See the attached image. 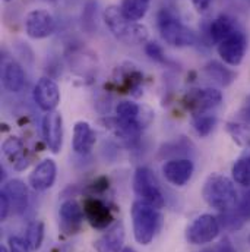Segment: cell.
<instances>
[{
  "instance_id": "obj_1",
  "label": "cell",
  "mask_w": 250,
  "mask_h": 252,
  "mask_svg": "<svg viewBox=\"0 0 250 252\" xmlns=\"http://www.w3.org/2000/svg\"><path fill=\"white\" fill-rule=\"evenodd\" d=\"M130 214L136 242L140 245H149L161 227L163 216L160 210L140 199L133 202Z\"/></svg>"
},
{
  "instance_id": "obj_2",
  "label": "cell",
  "mask_w": 250,
  "mask_h": 252,
  "mask_svg": "<svg viewBox=\"0 0 250 252\" xmlns=\"http://www.w3.org/2000/svg\"><path fill=\"white\" fill-rule=\"evenodd\" d=\"M205 202L220 211L233 208L237 202V190L231 179L222 175H211L202 189Z\"/></svg>"
},
{
  "instance_id": "obj_3",
  "label": "cell",
  "mask_w": 250,
  "mask_h": 252,
  "mask_svg": "<svg viewBox=\"0 0 250 252\" xmlns=\"http://www.w3.org/2000/svg\"><path fill=\"white\" fill-rule=\"evenodd\" d=\"M104 21L109 30L126 43H143L148 38L146 27L126 19L119 6H109L104 10Z\"/></svg>"
},
{
  "instance_id": "obj_4",
  "label": "cell",
  "mask_w": 250,
  "mask_h": 252,
  "mask_svg": "<svg viewBox=\"0 0 250 252\" xmlns=\"http://www.w3.org/2000/svg\"><path fill=\"white\" fill-rule=\"evenodd\" d=\"M158 30L164 41L174 47H189L196 43V35L192 30L170 10H163L158 15Z\"/></svg>"
},
{
  "instance_id": "obj_5",
  "label": "cell",
  "mask_w": 250,
  "mask_h": 252,
  "mask_svg": "<svg viewBox=\"0 0 250 252\" xmlns=\"http://www.w3.org/2000/svg\"><path fill=\"white\" fill-rule=\"evenodd\" d=\"M133 189L135 192L142 198V201L151 204L155 208H163L166 201L163 196V192L157 184L155 176L148 167H139L135 172L133 178Z\"/></svg>"
},
{
  "instance_id": "obj_6",
  "label": "cell",
  "mask_w": 250,
  "mask_h": 252,
  "mask_svg": "<svg viewBox=\"0 0 250 252\" xmlns=\"http://www.w3.org/2000/svg\"><path fill=\"white\" fill-rule=\"evenodd\" d=\"M220 235V221L212 214L196 217L186 230V239L193 245H205L217 239Z\"/></svg>"
},
{
  "instance_id": "obj_7",
  "label": "cell",
  "mask_w": 250,
  "mask_h": 252,
  "mask_svg": "<svg viewBox=\"0 0 250 252\" xmlns=\"http://www.w3.org/2000/svg\"><path fill=\"white\" fill-rule=\"evenodd\" d=\"M248 49V38L246 35L236 30L228 37H225L221 43H218V55L220 58L230 66H239Z\"/></svg>"
},
{
  "instance_id": "obj_8",
  "label": "cell",
  "mask_w": 250,
  "mask_h": 252,
  "mask_svg": "<svg viewBox=\"0 0 250 252\" xmlns=\"http://www.w3.org/2000/svg\"><path fill=\"white\" fill-rule=\"evenodd\" d=\"M25 32L29 38L34 40H43L53 34L55 31V19L52 13L43 9L31 10L25 16Z\"/></svg>"
},
{
  "instance_id": "obj_9",
  "label": "cell",
  "mask_w": 250,
  "mask_h": 252,
  "mask_svg": "<svg viewBox=\"0 0 250 252\" xmlns=\"http://www.w3.org/2000/svg\"><path fill=\"white\" fill-rule=\"evenodd\" d=\"M34 100L44 112H53L60 101V91L57 84L50 78H41L34 87Z\"/></svg>"
},
{
  "instance_id": "obj_10",
  "label": "cell",
  "mask_w": 250,
  "mask_h": 252,
  "mask_svg": "<svg viewBox=\"0 0 250 252\" xmlns=\"http://www.w3.org/2000/svg\"><path fill=\"white\" fill-rule=\"evenodd\" d=\"M221 101L222 94L215 88L192 90L188 94V107L196 115H203L205 112L215 109Z\"/></svg>"
},
{
  "instance_id": "obj_11",
  "label": "cell",
  "mask_w": 250,
  "mask_h": 252,
  "mask_svg": "<svg viewBox=\"0 0 250 252\" xmlns=\"http://www.w3.org/2000/svg\"><path fill=\"white\" fill-rule=\"evenodd\" d=\"M43 136L52 153L57 154L63 145V119L57 112H49L43 119Z\"/></svg>"
},
{
  "instance_id": "obj_12",
  "label": "cell",
  "mask_w": 250,
  "mask_h": 252,
  "mask_svg": "<svg viewBox=\"0 0 250 252\" xmlns=\"http://www.w3.org/2000/svg\"><path fill=\"white\" fill-rule=\"evenodd\" d=\"M83 213H85V219L89 221V224L98 230L107 229L114 220L110 208L103 201L95 199V198H89L85 201Z\"/></svg>"
},
{
  "instance_id": "obj_13",
  "label": "cell",
  "mask_w": 250,
  "mask_h": 252,
  "mask_svg": "<svg viewBox=\"0 0 250 252\" xmlns=\"http://www.w3.org/2000/svg\"><path fill=\"white\" fill-rule=\"evenodd\" d=\"M193 163L188 158L170 160L163 166L164 178L174 187H185L193 175Z\"/></svg>"
},
{
  "instance_id": "obj_14",
  "label": "cell",
  "mask_w": 250,
  "mask_h": 252,
  "mask_svg": "<svg viewBox=\"0 0 250 252\" xmlns=\"http://www.w3.org/2000/svg\"><path fill=\"white\" fill-rule=\"evenodd\" d=\"M56 173H57V166L52 158L43 160L37 167L32 170L29 175V185L35 190L43 192L53 187L56 181Z\"/></svg>"
},
{
  "instance_id": "obj_15",
  "label": "cell",
  "mask_w": 250,
  "mask_h": 252,
  "mask_svg": "<svg viewBox=\"0 0 250 252\" xmlns=\"http://www.w3.org/2000/svg\"><path fill=\"white\" fill-rule=\"evenodd\" d=\"M9 202H10V210L15 213V214H22L27 207H28V202H29V195H28V189L25 187V184L19 179H13V181H9L1 190Z\"/></svg>"
},
{
  "instance_id": "obj_16",
  "label": "cell",
  "mask_w": 250,
  "mask_h": 252,
  "mask_svg": "<svg viewBox=\"0 0 250 252\" xmlns=\"http://www.w3.org/2000/svg\"><path fill=\"white\" fill-rule=\"evenodd\" d=\"M125 242V229L123 224H114L110 227L101 238H98L94 244L97 252H122Z\"/></svg>"
},
{
  "instance_id": "obj_17",
  "label": "cell",
  "mask_w": 250,
  "mask_h": 252,
  "mask_svg": "<svg viewBox=\"0 0 250 252\" xmlns=\"http://www.w3.org/2000/svg\"><path fill=\"white\" fill-rule=\"evenodd\" d=\"M97 141L95 132L88 122H78L73 127V150L78 154H88Z\"/></svg>"
},
{
  "instance_id": "obj_18",
  "label": "cell",
  "mask_w": 250,
  "mask_h": 252,
  "mask_svg": "<svg viewBox=\"0 0 250 252\" xmlns=\"http://www.w3.org/2000/svg\"><path fill=\"white\" fill-rule=\"evenodd\" d=\"M85 217L83 208L76 201H66L60 207V219H62L63 229L67 233H73L79 229L82 220Z\"/></svg>"
},
{
  "instance_id": "obj_19",
  "label": "cell",
  "mask_w": 250,
  "mask_h": 252,
  "mask_svg": "<svg viewBox=\"0 0 250 252\" xmlns=\"http://www.w3.org/2000/svg\"><path fill=\"white\" fill-rule=\"evenodd\" d=\"M3 154L15 166L16 170H22L28 166V161L25 158L24 144L16 136H10L3 142Z\"/></svg>"
},
{
  "instance_id": "obj_20",
  "label": "cell",
  "mask_w": 250,
  "mask_h": 252,
  "mask_svg": "<svg viewBox=\"0 0 250 252\" xmlns=\"http://www.w3.org/2000/svg\"><path fill=\"white\" fill-rule=\"evenodd\" d=\"M25 85V72L19 63L10 61L3 70V87L9 93H19Z\"/></svg>"
},
{
  "instance_id": "obj_21",
  "label": "cell",
  "mask_w": 250,
  "mask_h": 252,
  "mask_svg": "<svg viewBox=\"0 0 250 252\" xmlns=\"http://www.w3.org/2000/svg\"><path fill=\"white\" fill-rule=\"evenodd\" d=\"M237 28H236V24L234 21L227 16V15H220L218 18H215L211 25H209V35L211 38L218 44L221 43L225 37H228L231 32H234Z\"/></svg>"
},
{
  "instance_id": "obj_22",
  "label": "cell",
  "mask_w": 250,
  "mask_h": 252,
  "mask_svg": "<svg viewBox=\"0 0 250 252\" xmlns=\"http://www.w3.org/2000/svg\"><path fill=\"white\" fill-rule=\"evenodd\" d=\"M149 4H151V0H122L120 10L125 15L126 19L136 22V21H140L146 15Z\"/></svg>"
},
{
  "instance_id": "obj_23",
  "label": "cell",
  "mask_w": 250,
  "mask_h": 252,
  "mask_svg": "<svg viewBox=\"0 0 250 252\" xmlns=\"http://www.w3.org/2000/svg\"><path fill=\"white\" fill-rule=\"evenodd\" d=\"M205 75L220 85H228L234 79V73L218 62L208 63L205 66Z\"/></svg>"
},
{
  "instance_id": "obj_24",
  "label": "cell",
  "mask_w": 250,
  "mask_h": 252,
  "mask_svg": "<svg viewBox=\"0 0 250 252\" xmlns=\"http://www.w3.org/2000/svg\"><path fill=\"white\" fill-rule=\"evenodd\" d=\"M233 179L242 185V187H250V157H243L236 161L233 166Z\"/></svg>"
},
{
  "instance_id": "obj_25",
  "label": "cell",
  "mask_w": 250,
  "mask_h": 252,
  "mask_svg": "<svg viewBox=\"0 0 250 252\" xmlns=\"http://www.w3.org/2000/svg\"><path fill=\"white\" fill-rule=\"evenodd\" d=\"M43 239H44V224L41 221L31 223L27 230V241L31 250H40Z\"/></svg>"
},
{
  "instance_id": "obj_26",
  "label": "cell",
  "mask_w": 250,
  "mask_h": 252,
  "mask_svg": "<svg viewBox=\"0 0 250 252\" xmlns=\"http://www.w3.org/2000/svg\"><path fill=\"white\" fill-rule=\"evenodd\" d=\"M215 116H211V115H196V118L193 119V126H194V130L200 135V136H206L209 135V132L214 129L215 126Z\"/></svg>"
},
{
  "instance_id": "obj_27",
  "label": "cell",
  "mask_w": 250,
  "mask_h": 252,
  "mask_svg": "<svg viewBox=\"0 0 250 252\" xmlns=\"http://www.w3.org/2000/svg\"><path fill=\"white\" fill-rule=\"evenodd\" d=\"M9 252H31V247L28 241L19 238V236H10L9 238Z\"/></svg>"
},
{
  "instance_id": "obj_28",
  "label": "cell",
  "mask_w": 250,
  "mask_h": 252,
  "mask_svg": "<svg viewBox=\"0 0 250 252\" xmlns=\"http://www.w3.org/2000/svg\"><path fill=\"white\" fill-rule=\"evenodd\" d=\"M237 216L245 220V221H250V190L243 196V199L240 201L239 210H237Z\"/></svg>"
},
{
  "instance_id": "obj_29",
  "label": "cell",
  "mask_w": 250,
  "mask_h": 252,
  "mask_svg": "<svg viewBox=\"0 0 250 252\" xmlns=\"http://www.w3.org/2000/svg\"><path fill=\"white\" fill-rule=\"evenodd\" d=\"M145 50H146V55H148L151 59H154V61H157V62H164V61H166L164 53H163V49H161L157 43H148L146 47H145Z\"/></svg>"
},
{
  "instance_id": "obj_30",
  "label": "cell",
  "mask_w": 250,
  "mask_h": 252,
  "mask_svg": "<svg viewBox=\"0 0 250 252\" xmlns=\"http://www.w3.org/2000/svg\"><path fill=\"white\" fill-rule=\"evenodd\" d=\"M10 211H12V210H10V202H9L7 196L1 192V193H0V220H1V221L6 220V217L9 216Z\"/></svg>"
},
{
  "instance_id": "obj_31",
  "label": "cell",
  "mask_w": 250,
  "mask_h": 252,
  "mask_svg": "<svg viewBox=\"0 0 250 252\" xmlns=\"http://www.w3.org/2000/svg\"><path fill=\"white\" fill-rule=\"evenodd\" d=\"M192 3L197 12H205L209 7V4L212 3V0H192Z\"/></svg>"
},
{
  "instance_id": "obj_32",
  "label": "cell",
  "mask_w": 250,
  "mask_h": 252,
  "mask_svg": "<svg viewBox=\"0 0 250 252\" xmlns=\"http://www.w3.org/2000/svg\"><path fill=\"white\" fill-rule=\"evenodd\" d=\"M0 252H9V248H6V247H0Z\"/></svg>"
},
{
  "instance_id": "obj_33",
  "label": "cell",
  "mask_w": 250,
  "mask_h": 252,
  "mask_svg": "<svg viewBox=\"0 0 250 252\" xmlns=\"http://www.w3.org/2000/svg\"><path fill=\"white\" fill-rule=\"evenodd\" d=\"M122 252H136L135 250H132V248H125V250H122Z\"/></svg>"
},
{
  "instance_id": "obj_34",
  "label": "cell",
  "mask_w": 250,
  "mask_h": 252,
  "mask_svg": "<svg viewBox=\"0 0 250 252\" xmlns=\"http://www.w3.org/2000/svg\"><path fill=\"white\" fill-rule=\"evenodd\" d=\"M248 118H249V121H250V109L248 110Z\"/></svg>"
},
{
  "instance_id": "obj_35",
  "label": "cell",
  "mask_w": 250,
  "mask_h": 252,
  "mask_svg": "<svg viewBox=\"0 0 250 252\" xmlns=\"http://www.w3.org/2000/svg\"><path fill=\"white\" fill-rule=\"evenodd\" d=\"M3 1H12V0H3Z\"/></svg>"
}]
</instances>
